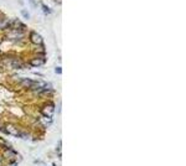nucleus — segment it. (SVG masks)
Segmentation results:
<instances>
[{"label":"nucleus","instance_id":"obj_5","mask_svg":"<svg viewBox=\"0 0 186 166\" xmlns=\"http://www.w3.org/2000/svg\"><path fill=\"white\" fill-rule=\"evenodd\" d=\"M6 133H9V134L18 135V131H16V129H15L14 127H11V125H6Z\"/></svg>","mask_w":186,"mask_h":166},{"label":"nucleus","instance_id":"obj_1","mask_svg":"<svg viewBox=\"0 0 186 166\" xmlns=\"http://www.w3.org/2000/svg\"><path fill=\"white\" fill-rule=\"evenodd\" d=\"M21 84L25 86V87H29V88H36V87H40L39 82L29 80V78H22V80H21Z\"/></svg>","mask_w":186,"mask_h":166},{"label":"nucleus","instance_id":"obj_8","mask_svg":"<svg viewBox=\"0 0 186 166\" xmlns=\"http://www.w3.org/2000/svg\"><path fill=\"white\" fill-rule=\"evenodd\" d=\"M30 1L32 3V5H34V6H36V1H35V0H30Z\"/></svg>","mask_w":186,"mask_h":166},{"label":"nucleus","instance_id":"obj_6","mask_svg":"<svg viewBox=\"0 0 186 166\" xmlns=\"http://www.w3.org/2000/svg\"><path fill=\"white\" fill-rule=\"evenodd\" d=\"M22 14H24V16H25V18H26V19H29V14H27V11H22Z\"/></svg>","mask_w":186,"mask_h":166},{"label":"nucleus","instance_id":"obj_2","mask_svg":"<svg viewBox=\"0 0 186 166\" xmlns=\"http://www.w3.org/2000/svg\"><path fill=\"white\" fill-rule=\"evenodd\" d=\"M30 40L32 41V44H35V45H42V37H41L40 34H37L35 31L30 34Z\"/></svg>","mask_w":186,"mask_h":166},{"label":"nucleus","instance_id":"obj_7","mask_svg":"<svg viewBox=\"0 0 186 166\" xmlns=\"http://www.w3.org/2000/svg\"><path fill=\"white\" fill-rule=\"evenodd\" d=\"M56 72H57V73H61V68L57 67V68H56Z\"/></svg>","mask_w":186,"mask_h":166},{"label":"nucleus","instance_id":"obj_4","mask_svg":"<svg viewBox=\"0 0 186 166\" xmlns=\"http://www.w3.org/2000/svg\"><path fill=\"white\" fill-rule=\"evenodd\" d=\"M44 63V60L42 59H35V60H32L31 61V66H35V67H37V66H41Z\"/></svg>","mask_w":186,"mask_h":166},{"label":"nucleus","instance_id":"obj_3","mask_svg":"<svg viewBox=\"0 0 186 166\" xmlns=\"http://www.w3.org/2000/svg\"><path fill=\"white\" fill-rule=\"evenodd\" d=\"M53 110H55V105H53L52 103H48V104H46L42 108V113L45 115H47V117H50V115L53 113Z\"/></svg>","mask_w":186,"mask_h":166}]
</instances>
